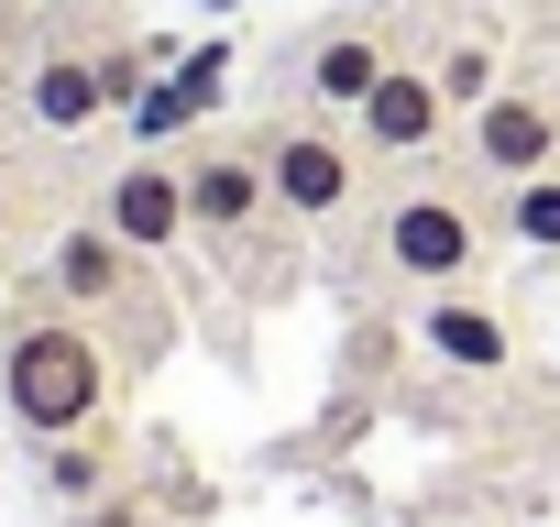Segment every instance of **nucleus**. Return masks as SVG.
Returning a JSON list of instances; mask_svg holds the SVG:
<instances>
[{"instance_id":"obj_5","label":"nucleus","mask_w":560,"mask_h":527,"mask_svg":"<svg viewBox=\"0 0 560 527\" xmlns=\"http://www.w3.org/2000/svg\"><path fill=\"white\" fill-rule=\"evenodd\" d=\"M462 110L440 99V78L429 67H385L374 78V99L352 110V143L363 154H385V165H418V154H440V132H451Z\"/></svg>"},{"instance_id":"obj_9","label":"nucleus","mask_w":560,"mask_h":527,"mask_svg":"<svg viewBox=\"0 0 560 527\" xmlns=\"http://www.w3.org/2000/svg\"><path fill=\"white\" fill-rule=\"evenodd\" d=\"M418 341H429L451 374H505V363H516V330H505V308H483V286H440L429 319H418Z\"/></svg>"},{"instance_id":"obj_6","label":"nucleus","mask_w":560,"mask_h":527,"mask_svg":"<svg viewBox=\"0 0 560 527\" xmlns=\"http://www.w3.org/2000/svg\"><path fill=\"white\" fill-rule=\"evenodd\" d=\"M538 165H560V99H549V89H494V99L472 110V176L516 187V176H538Z\"/></svg>"},{"instance_id":"obj_3","label":"nucleus","mask_w":560,"mask_h":527,"mask_svg":"<svg viewBox=\"0 0 560 527\" xmlns=\"http://www.w3.org/2000/svg\"><path fill=\"white\" fill-rule=\"evenodd\" d=\"M253 154H264V187H275L287 220H341V209H352V132H330L319 110L275 121Z\"/></svg>"},{"instance_id":"obj_7","label":"nucleus","mask_w":560,"mask_h":527,"mask_svg":"<svg viewBox=\"0 0 560 527\" xmlns=\"http://www.w3.org/2000/svg\"><path fill=\"white\" fill-rule=\"evenodd\" d=\"M264 209H275L264 154H242V143L187 154V231H198V242H253V231H264Z\"/></svg>"},{"instance_id":"obj_14","label":"nucleus","mask_w":560,"mask_h":527,"mask_svg":"<svg viewBox=\"0 0 560 527\" xmlns=\"http://www.w3.org/2000/svg\"><path fill=\"white\" fill-rule=\"evenodd\" d=\"M505 231H516L527 253H560V165H538V176L505 187Z\"/></svg>"},{"instance_id":"obj_2","label":"nucleus","mask_w":560,"mask_h":527,"mask_svg":"<svg viewBox=\"0 0 560 527\" xmlns=\"http://www.w3.org/2000/svg\"><path fill=\"white\" fill-rule=\"evenodd\" d=\"M374 264L385 276H407V286H472L483 276V220L451 198V187H396L385 198V220H374Z\"/></svg>"},{"instance_id":"obj_12","label":"nucleus","mask_w":560,"mask_h":527,"mask_svg":"<svg viewBox=\"0 0 560 527\" xmlns=\"http://www.w3.org/2000/svg\"><path fill=\"white\" fill-rule=\"evenodd\" d=\"M34 483H45L56 505H100V494L121 483V440H110V429H67V440L34 450Z\"/></svg>"},{"instance_id":"obj_1","label":"nucleus","mask_w":560,"mask_h":527,"mask_svg":"<svg viewBox=\"0 0 560 527\" xmlns=\"http://www.w3.org/2000/svg\"><path fill=\"white\" fill-rule=\"evenodd\" d=\"M100 396H110V352L78 308H45L12 330V363H0V407H12L34 440H67V429H100Z\"/></svg>"},{"instance_id":"obj_4","label":"nucleus","mask_w":560,"mask_h":527,"mask_svg":"<svg viewBox=\"0 0 560 527\" xmlns=\"http://www.w3.org/2000/svg\"><path fill=\"white\" fill-rule=\"evenodd\" d=\"M143 264H154V253H132V242L89 209L78 231H56V242H45V286H56V308L100 319V308H132V297H143Z\"/></svg>"},{"instance_id":"obj_8","label":"nucleus","mask_w":560,"mask_h":527,"mask_svg":"<svg viewBox=\"0 0 560 527\" xmlns=\"http://www.w3.org/2000/svg\"><path fill=\"white\" fill-rule=\"evenodd\" d=\"M100 220H110L132 253H165V242H187V165H165V154H132V165H110V176H100Z\"/></svg>"},{"instance_id":"obj_16","label":"nucleus","mask_w":560,"mask_h":527,"mask_svg":"<svg viewBox=\"0 0 560 527\" xmlns=\"http://www.w3.org/2000/svg\"><path fill=\"white\" fill-rule=\"evenodd\" d=\"M12 187H23V176H12V165H0V242H12V209H23V198H12Z\"/></svg>"},{"instance_id":"obj_11","label":"nucleus","mask_w":560,"mask_h":527,"mask_svg":"<svg viewBox=\"0 0 560 527\" xmlns=\"http://www.w3.org/2000/svg\"><path fill=\"white\" fill-rule=\"evenodd\" d=\"M23 110H34V132H89L121 99H110V67L100 56H34L23 67Z\"/></svg>"},{"instance_id":"obj_13","label":"nucleus","mask_w":560,"mask_h":527,"mask_svg":"<svg viewBox=\"0 0 560 527\" xmlns=\"http://www.w3.org/2000/svg\"><path fill=\"white\" fill-rule=\"evenodd\" d=\"M429 78H440V99H451L462 121H472V110H483V99L505 89V78H494V45H483V34H451V45L429 56Z\"/></svg>"},{"instance_id":"obj_10","label":"nucleus","mask_w":560,"mask_h":527,"mask_svg":"<svg viewBox=\"0 0 560 527\" xmlns=\"http://www.w3.org/2000/svg\"><path fill=\"white\" fill-rule=\"evenodd\" d=\"M385 67H396V56H385V34H374V23H341V34H319V45H308V67H298V78H308V110H341V121H352V110L374 99V78H385Z\"/></svg>"},{"instance_id":"obj_15","label":"nucleus","mask_w":560,"mask_h":527,"mask_svg":"<svg viewBox=\"0 0 560 527\" xmlns=\"http://www.w3.org/2000/svg\"><path fill=\"white\" fill-rule=\"evenodd\" d=\"M220 78H231V56H187V67H176V89H165V99H143V132H165V121L209 110V89H220Z\"/></svg>"}]
</instances>
